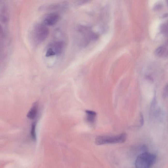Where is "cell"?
<instances>
[{"label": "cell", "mask_w": 168, "mask_h": 168, "mask_svg": "<svg viewBox=\"0 0 168 168\" xmlns=\"http://www.w3.org/2000/svg\"><path fill=\"white\" fill-rule=\"evenodd\" d=\"M76 32L77 42L82 47H85L92 41L96 40L98 38V35L89 27L79 26L77 28Z\"/></svg>", "instance_id": "6da1fadb"}, {"label": "cell", "mask_w": 168, "mask_h": 168, "mask_svg": "<svg viewBox=\"0 0 168 168\" xmlns=\"http://www.w3.org/2000/svg\"><path fill=\"white\" fill-rule=\"evenodd\" d=\"M49 33V31L43 23L35 24L32 30V41L35 45H39L46 40Z\"/></svg>", "instance_id": "7a4b0ae2"}, {"label": "cell", "mask_w": 168, "mask_h": 168, "mask_svg": "<svg viewBox=\"0 0 168 168\" xmlns=\"http://www.w3.org/2000/svg\"><path fill=\"white\" fill-rule=\"evenodd\" d=\"M156 155L144 152L138 156L135 162L136 168H151L156 161Z\"/></svg>", "instance_id": "3957f363"}, {"label": "cell", "mask_w": 168, "mask_h": 168, "mask_svg": "<svg viewBox=\"0 0 168 168\" xmlns=\"http://www.w3.org/2000/svg\"><path fill=\"white\" fill-rule=\"evenodd\" d=\"M127 138L126 133L114 136H100L96 138L95 142L97 145L122 143L126 141Z\"/></svg>", "instance_id": "277c9868"}, {"label": "cell", "mask_w": 168, "mask_h": 168, "mask_svg": "<svg viewBox=\"0 0 168 168\" xmlns=\"http://www.w3.org/2000/svg\"><path fill=\"white\" fill-rule=\"evenodd\" d=\"M65 48V43L63 41L57 40L50 43L46 48L45 51V57H50L60 56L62 54Z\"/></svg>", "instance_id": "5b68a950"}, {"label": "cell", "mask_w": 168, "mask_h": 168, "mask_svg": "<svg viewBox=\"0 0 168 168\" xmlns=\"http://www.w3.org/2000/svg\"><path fill=\"white\" fill-rule=\"evenodd\" d=\"M68 5V3L67 2L46 4L42 5L39 7V10L41 11H43L63 9L67 8Z\"/></svg>", "instance_id": "8992f818"}, {"label": "cell", "mask_w": 168, "mask_h": 168, "mask_svg": "<svg viewBox=\"0 0 168 168\" xmlns=\"http://www.w3.org/2000/svg\"><path fill=\"white\" fill-rule=\"evenodd\" d=\"M60 16L56 12L47 13L42 19L43 24L47 26H52L55 25L59 20Z\"/></svg>", "instance_id": "52a82bcc"}, {"label": "cell", "mask_w": 168, "mask_h": 168, "mask_svg": "<svg viewBox=\"0 0 168 168\" xmlns=\"http://www.w3.org/2000/svg\"><path fill=\"white\" fill-rule=\"evenodd\" d=\"M38 104L37 102H35L33 104L31 108L29 110L27 115V117L30 119L33 120L35 119L38 113Z\"/></svg>", "instance_id": "ba28073f"}, {"label": "cell", "mask_w": 168, "mask_h": 168, "mask_svg": "<svg viewBox=\"0 0 168 168\" xmlns=\"http://www.w3.org/2000/svg\"><path fill=\"white\" fill-rule=\"evenodd\" d=\"M86 114V120L88 122L91 124H94L96 121L97 116L96 113L95 111L86 110L85 111Z\"/></svg>", "instance_id": "9c48e42d"}, {"label": "cell", "mask_w": 168, "mask_h": 168, "mask_svg": "<svg viewBox=\"0 0 168 168\" xmlns=\"http://www.w3.org/2000/svg\"><path fill=\"white\" fill-rule=\"evenodd\" d=\"M167 49L165 46H161L159 47L155 51V54L156 56L159 57H162L164 55H166Z\"/></svg>", "instance_id": "30bf717a"}, {"label": "cell", "mask_w": 168, "mask_h": 168, "mask_svg": "<svg viewBox=\"0 0 168 168\" xmlns=\"http://www.w3.org/2000/svg\"><path fill=\"white\" fill-rule=\"evenodd\" d=\"M36 123L34 122L32 124L31 126V137L34 140H36V136L35 133V128H36Z\"/></svg>", "instance_id": "8fae6325"}, {"label": "cell", "mask_w": 168, "mask_h": 168, "mask_svg": "<svg viewBox=\"0 0 168 168\" xmlns=\"http://www.w3.org/2000/svg\"><path fill=\"white\" fill-rule=\"evenodd\" d=\"M163 95L164 98H166L168 97V84H166L164 87L163 90Z\"/></svg>", "instance_id": "7c38bea8"}, {"label": "cell", "mask_w": 168, "mask_h": 168, "mask_svg": "<svg viewBox=\"0 0 168 168\" xmlns=\"http://www.w3.org/2000/svg\"><path fill=\"white\" fill-rule=\"evenodd\" d=\"M162 7V5L160 3L158 4L155 5L154 9L155 10H158L160 9Z\"/></svg>", "instance_id": "4fadbf2b"}, {"label": "cell", "mask_w": 168, "mask_h": 168, "mask_svg": "<svg viewBox=\"0 0 168 168\" xmlns=\"http://www.w3.org/2000/svg\"><path fill=\"white\" fill-rule=\"evenodd\" d=\"M140 123L141 126H142L144 123V119H143V115L142 114H141L140 115Z\"/></svg>", "instance_id": "5bb4252c"}, {"label": "cell", "mask_w": 168, "mask_h": 168, "mask_svg": "<svg viewBox=\"0 0 168 168\" xmlns=\"http://www.w3.org/2000/svg\"><path fill=\"white\" fill-rule=\"evenodd\" d=\"M167 5L168 6V1H167Z\"/></svg>", "instance_id": "9a60e30c"}, {"label": "cell", "mask_w": 168, "mask_h": 168, "mask_svg": "<svg viewBox=\"0 0 168 168\" xmlns=\"http://www.w3.org/2000/svg\"><path fill=\"white\" fill-rule=\"evenodd\" d=\"M167 43H168V42H167Z\"/></svg>", "instance_id": "2e32d148"}]
</instances>
